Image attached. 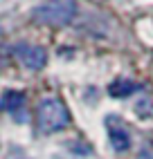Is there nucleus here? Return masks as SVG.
Masks as SVG:
<instances>
[{
	"instance_id": "2",
	"label": "nucleus",
	"mask_w": 153,
	"mask_h": 159,
	"mask_svg": "<svg viewBox=\"0 0 153 159\" xmlns=\"http://www.w3.org/2000/svg\"><path fill=\"white\" fill-rule=\"evenodd\" d=\"M36 119H38V125H41L43 132H59L70 123V114L59 99L50 97V99H43L38 103Z\"/></svg>"
},
{
	"instance_id": "8",
	"label": "nucleus",
	"mask_w": 153,
	"mask_h": 159,
	"mask_svg": "<svg viewBox=\"0 0 153 159\" xmlns=\"http://www.w3.org/2000/svg\"><path fill=\"white\" fill-rule=\"evenodd\" d=\"M0 34H2V25H0Z\"/></svg>"
},
{
	"instance_id": "5",
	"label": "nucleus",
	"mask_w": 153,
	"mask_h": 159,
	"mask_svg": "<svg viewBox=\"0 0 153 159\" xmlns=\"http://www.w3.org/2000/svg\"><path fill=\"white\" fill-rule=\"evenodd\" d=\"M0 105H2V110H7V112H18L25 105V94L23 92H5Z\"/></svg>"
},
{
	"instance_id": "1",
	"label": "nucleus",
	"mask_w": 153,
	"mask_h": 159,
	"mask_svg": "<svg viewBox=\"0 0 153 159\" xmlns=\"http://www.w3.org/2000/svg\"><path fill=\"white\" fill-rule=\"evenodd\" d=\"M74 14H76V2L74 0H47L45 5L36 7L32 16H34L36 23L61 27V25L72 23Z\"/></svg>"
},
{
	"instance_id": "3",
	"label": "nucleus",
	"mask_w": 153,
	"mask_h": 159,
	"mask_svg": "<svg viewBox=\"0 0 153 159\" xmlns=\"http://www.w3.org/2000/svg\"><path fill=\"white\" fill-rule=\"evenodd\" d=\"M18 58L20 63L27 67V70H43L47 63V54L43 47H36V45H20L18 47Z\"/></svg>"
},
{
	"instance_id": "6",
	"label": "nucleus",
	"mask_w": 153,
	"mask_h": 159,
	"mask_svg": "<svg viewBox=\"0 0 153 159\" xmlns=\"http://www.w3.org/2000/svg\"><path fill=\"white\" fill-rule=\"evenodd\" d=\"M137 90V83H133V81H115V83H111V88H108V92L113 94V97H128V94H133Z\"/></svg>"
},
{
	"instance_id": "4",
	"label": "nucleus",
	"mask_w": 153,
	"mask_h": 159,
	"mask_svg": "<svg viewBox=\"0 0 153 159\" xmlns=\"http://www.w3.org/2000/svg\"><path fill=\"white\" fill-rule=\"evenodd\" d=\"M106 128H108V137H111V143H113L115 150H117V152L128 150V148H131V134H128V130L115 119V116L108 119Z\"/></svg>"
},
{
	"instance_id": "7",
	"label": "nucleus",
	"mask_w": 153,
	"mask_h": 159,
	"mask_svg": "<svg viewBox=\"0 0 153 159\" xmlns=\"http://www.w3.org/2000/svg\"><path fill=\"white\" fill-rule=\"evenodd\" d=\"M137 159H153V148H144V150L137 155Z\"/></svg>"
}]
</instances>
